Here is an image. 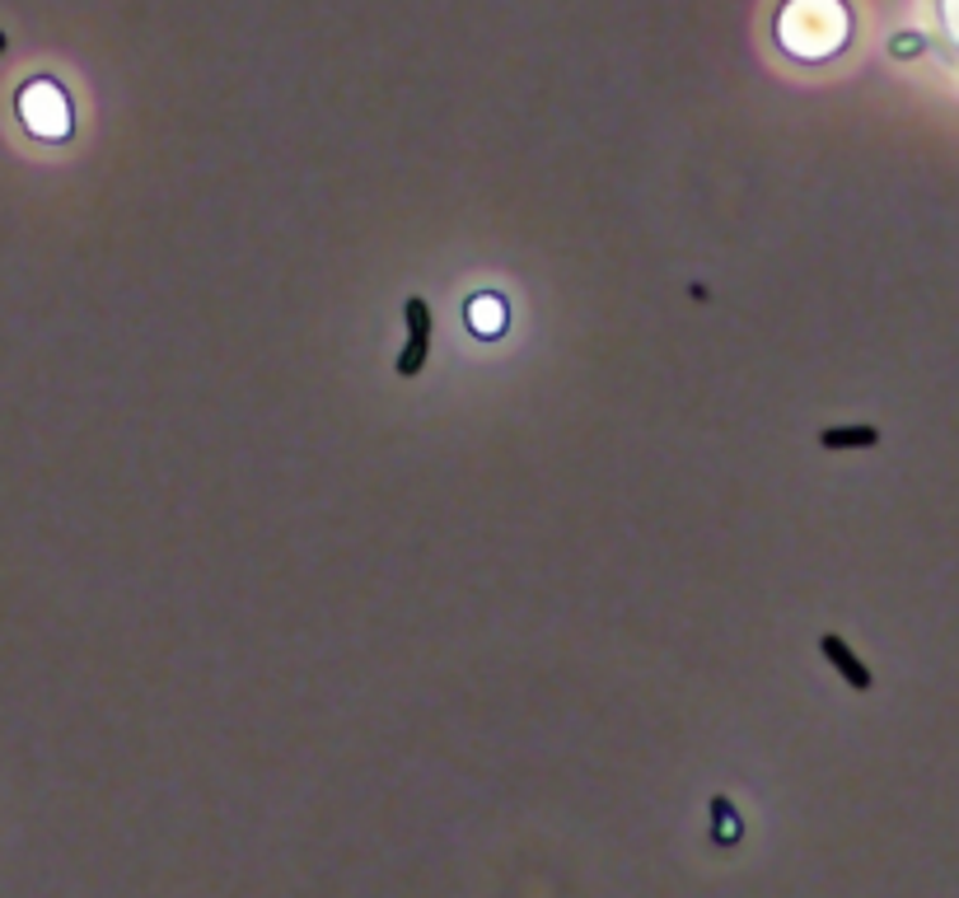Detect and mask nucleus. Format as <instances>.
I'll use <instances>...</instances> for the list:
<instances>
[]
</instances>
